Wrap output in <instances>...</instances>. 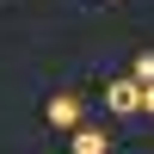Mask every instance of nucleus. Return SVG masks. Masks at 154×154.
I'll list each match as a JSON object with an SVG mask.
<instances>
[{
    "label": "nucleus",
    "instance_id": "nucleus-1",
    "mask_svg": "<svg viewBox=\"0 0 154 154\" xmlns=\"http://www.w3.org/2000/svg\"><path fill=\"white\" fill-rule=\"evenodd\" d=\"M105 111H117V117H136V111H142V80H136V74H123V80H105Z\"/></svg>",
    "mask_w": 154,
    "mask_h": 154
},
{
    "label": "nucleus",
    "instance_id": "nucleus-3",
    "mask_svg": "<svg viewBox=\"0 0 154 154\" xmlns=\"http://www.w3.org/2000/svg\"><path fill=\"white\" fill-rule=\"evenodd\" d=\"M68 148H74V154H111V136H105V130H86V123H74V130H68Z\"/></svg>",
    "mask_w": 154,
    "mask_h": 154
},
{
    "label": "nucleus",
    "instance_id": "nucleus-2",
    "mask_svg": "<svg viewBox=\"0 0 154 154\" xmlns=\"http://www.w3.org/2000/svg\"><path fill=\"white\" fill-rule=\"evenodd\" d=\"M43 123H49V130H74V123H80V99H74V93H56L43 105Z\"/></svg>",
    "mask_w": 154,
    "mask_h": 154
},
{
    "label": "nucleus",
    "instance_id": "nucleus-5",
    "mask_svg": "<svg viewBox=\"0 0 154 154\" xmlns=\"http://www.w3.org/2000/svg\"><path fill=\"white\" fill-rule=\"evenodd\" d=\"M142 111H148V117H154V80L142 86Z\"/></svg>",
    "mask_w": 154,
    "mask_h": 154
},
{
    "label": "nucleus",
    "instance_id": "nucleus-4",
    "mask_svg": "<svg viewBox=\"0 0 154 154\" xmlns=\"http://www.w3.org/2000/svg\"><path fill=\"white\" fill-rule=\"evenodd\" d=\"M136 80H142V86L154 80V49H142V56H136Z\"/></svg>",
    "mask_w": 154,
    "mask_h": 154
}]
</instances>
